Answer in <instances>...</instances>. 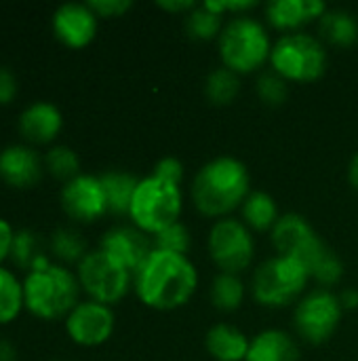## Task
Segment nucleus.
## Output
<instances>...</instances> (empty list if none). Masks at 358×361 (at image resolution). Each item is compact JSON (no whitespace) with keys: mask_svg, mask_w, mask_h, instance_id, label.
Returning <instances> with one entry per match:
<instances>
[{"mask_svg":"<svg viewBox=\"0 0 358 361\" xmlns=\"http://www.w3.org/2000/svg\"><path fill=\"white\" fill-rule=\"evenodd\" d=\"M272 243L279 256H289L300 260L310 277L321 286H335L342 279L344 267L335 252L314 233L310 222L300 214L281 216L272 228Z\"/></svg>","mask_w":358,"mask_h":361,"instance_id":"obj_2","label":"nucleus"},{"mask_svg":"<svg viewBox=\"0 0 358 361\" xmlns=\"http://www.w3.org/2000/svg\"><path fill=\"white\" fill-rule=\"evenodd\" d=\"M19 133L27 144H51L63 129V114L53 102H32L17 121Z\"/></svg>","mask_w":358,"mask_h":361,"instance_id":"obj_17","label":"nucleus"},{"mask_svg":"<svg viewBox=\"0 0 358 361\" xmlns=\"http://www.w3.org/2000/svg\"><path fill=\"white\" fill-rule=\"evenodd\" d=\"M340 302H342V309H354L358 307V292L357 290H344L340 294Z\"/></svg>","mask_w":358,"mask_h":361,"instance_id":"obj_38","label":"nucleus"},{"mask_svg":"<svg viewBox=\"0 0 358 361\" xmlns=\"http://www.w3.org/2000/svg\"><path fill=\"white\" fill-rule=\"evenodd\" d=\"M80 292L76 273L57 262L30 271L23 277L25 311L42 322L65 319L80 302Z\"/></svg>","mask_w":358,"mask_h":361,"instance_id":"obj_4","label":"nucleus"},{"mask_svg":"<svg viewBox=\"0 0 358 361\" xmlns=\"http://www.w3.org/2000/svg\"><path fill=\"white\" fill-rule=\"evenodd\" d=\"M89 6L95 11L97 17L112 19V17H122L133 4L131 0H91Z\"/></svg>","mask_w":358,"mask_h":361,"instance_id":"obj_34","label":"nucleus"},{"mask_svg":"<svg viewBox=\"0 0 358 361\" xmlns=\"http://www.w3.org/2000/svg\"><path fill=\"white\" fill-rule=\"evenodd\" d=\"M51 25L61 44L70 49H84L97 36L99 17L89 2H65L55 8Z\"/></svg>","mask_w":358,"mask_h":361,"instance_id":"obj_14","label":"nucleus"},{"mask_svg":"<svg viewBox=\"0 0 358 361\" xmlns=\"http://www.w3.org/2000/svg\"><path fill=\"white\" fill-rule=\"evenodd\" d=\"M49 252L53 254V258L57 260V264H76L89 254L87 250V241L82 239V235L74 228H57L51 235L49 241Z\"/></svg>","mask_w":358,"mask_h":361,"instance_id":"obj_25","label":"nucleus"},{"mask_svg":"<svg viewBox=\"0 0 358 361\" xmlns=\"http://www.w3.org/2000/svg\"><path fill=\"white\" fill-rule=\"evenodd\" d=\"M217 47L224 66L236 74H249L260 70L272 53L266 27L257 19L245 15H238L224 25L217 38Z\"/></svg>","mask_w":358,"mask_h":361,"instance_id":"obj_5","label":"nucleus"},{"mask_svg":"<svg viewBox=\"0 0 358 361\" xmlns=\"http://www.w3.org/2000/svg\"><path fill=\"white\" fill-rule=\"evenodd\" d=\"M44 173V157L30 144H11L0 150V180L13 188H32Z\"/></svg>","mask_w":358,"mask_h":361,"instance_id":"obj_15","label":"nucleus"},{"mask_svg":"<svg viewBox=\"0 0 358 361\" xmlns=\"http://www.w3.org/2000/svg\"><path fill=\"white\" fill-rule=\"evenodd\" d=\"M44 256L42 241L34 231H15L13 247H11V260L17 269L30 273L34 264Z\"/></svg>","mask_w":358,"mask_h":361,"instance_id":"obj_29","label":"nucleus"},{"mask_svg":"<svg viewBox=\"0 0 358 361\" xmlns=\"http://www.w3.org/2000/svg\"><path fill=\"white\" fill-rule=\"evenodd\" d=\"M249 171L234 157L209 161L192 182V201L203 216L219 218L234 212L249 197Z\"/></svg>","mask_w":358,"mask_h":361,"instance_id":"obj_3","label":"nucleus"},{"mask_svg":"<svg viewBox=\"0 0 358 361\" xmlns=\"http://www.w3.org/2000/svg\"><path fill=\"white\" fill-rule=\"evenodd\" d=\"M272 72L287 82H314L325 74L327 51L323 42L304 32L281 36L270 53Z\"/></svg>","mask_w":358,"mask_h":361,"instance_id":"obj_7","label":"nucleus"},{"mask_svg":"<svg viewBox=\"0 0 358 361\" xmlns=\"http://www.w3.org/2000/svg\"><path fill=\"white\" fill-rule=\"evenodd\" d=\"M99 178H101V184H103L108 212L118 214V216H122V214L129 216L131 201H133V195L137 190L139 180L135 176H131V173H124V171H106Z\"/></svg>","mask_w":358,"mask_h":361,"instance_id":"obj_21","label":"nucleus"},{"mask_svg":"<svg viewBox=\"0 0 358 361\" xmlns=\"http://www.w3.org/2000/svg\"><path fill=\"white\" fill-rule=\"evenodd\" d=\"M23 309V281L11 269L0 267V326L13 324Z\"/></svg>","mask_w":358,"mask_h":361,"instance_id":"obj_24","label":"nucleus"},{"mask_svg":"<svg viewBox=\"0 0 358 361\" xmlns=\"http://www.w3.org/2000/svg\"><path fill=\"white\" fill-rule=\"evenodd\" d=\"M188 247H190V233L179 222L165 228L162 233H158L154 237V250H160V252H173V254L186 256Z\"/></svg>","mask_w":358,"mask_h":361,"instance_id":"obj_31","label":"nucleus"},{"mask_svg":"<svg viewBox=\"0 0 358 361\" xmlns=\"http://www.w3.org/2000/svg\"><path fill=\"white\" fill-rule=\"evenodd\" d=\"M327 13L325 2L319 0H274L266 6V17L272 27L291 32Z\"/></svg>","mask_w":358,"mask_h":361,"instance_id":"obj_18","label":"nucleus"},{"mask_svg":"<svg viewBox=\"0 0 358 361\" xmlns=\"http://www.w3.org/2000/svg\"><path fill=\"white\" fill-rule=\"evenodd\" d=\"M300 349L283 330H264L249 343L245 361H298Z\"/></svg>","mask_w":358,"mask_h":361,"instance_id":"obj_19","label":"nucleus"},{"mask_svg":"<svg viewBox=\"0 0 358 361\" xmlns=\"http://www.w3.org/2000/svg\"><path fill=\"white\" fill-rule=\"evenodd\" d=\"M310 279L308 269L289 256L266 260L253 275V298L262 307L281 309L293 302Z\"/></svg>","mask_w":358,"mask_h":361,"instance_id":"obj_8","label":"nucleus"},{"mask_svg":"<svg viewBox=\"0 0 358 361\" xmlns=\"http://www.w3.org/2000/svg\"><path fill=\"white\" fill-rule=\"evenodd\" d=\"M158 6H162L165 11H171V13H179V11H192L196 8L194 2L190 0H184V2H158Z\"/></svg>","mask_w":358,"mask_h":361,"instance_id":"obj_37","label":"nucleus"},{"mask_svg":"<svg viewBox=\"0 0 358 361\" xmlns=\"http://www.w3.org/2000/svg\"><path fill=\"white\" fill-rule=\"evenodd\" d=\"M241 91V80H238V74L228 70L226 66L224 68H215L207 80H205V93L209 97L211 104L215 106H228L236 99Z\"/></svg>","mask_w":358,"mask_h":361,"instance_id":"obj_26","label":"nucleus"},{"mask_svg":"<svg viewBox=\"0 0 358 361\" xmlns=\"http://www.w3.org/2000/svg\"><path fill=\"white\" fill-rule=\"evenodd\" d=\"M181 190L175 184L162 182L154 176L139 180L131 201L129 218L146 235H158L179 222Z\"/></svg>","mask_w":358,"mask_h":361,"instance_id":"obj_6","label":"nucleus"},{"mask_svg":"<svg viewBox=\"0 0 358 361\" xmlns=\"http://www.w3.org/2000/svg\"><path fill=\"white\" fill-rule=\"evenodd\" d=\"M17 91L19 85L15 74L6 66H0V106H8L17 97Z\"/></svg>","mask_w":358,"mask_h":361,"instance_id":"obj_35","label":"nucleus"},{"mask_svg":"<svg viewBox=\"0 0 358 361\" xmlns=\"http://www.w3.org/2000/svg\"><path fill=\"white\" fill-rule=\"evenodd\" d=\"M249 338L234 326L217 324L207 332L205 347L215 361H245L249 353Z\"/></svg>","mask_w":358,"mask_h":361,"instance_id":"obj_20","label":"nucleus"},{"mask_svg":"<svg viewBox=\"0 0 358 361\" xmlns=\"http://www.w3.org/2000/svg\"><path fill=\"white\" fill-rule=\"evenodd\" d=\"M99 250L110 254L116 262L135 275L154 252V243L137 226H116L103 235Z\"/></svg>","mask_w":358,"mask_h":361,"instance_id":"obj_16","label":"nucleus"},{"mask_svg":"<svg viewBox=\"0 0 358 361\" xmlns=\"http://www.w3.org/2000/svg\"><path fill=\"white\" fill-rule=\"evenodd\" d=\"M342 302L340 296L329 292L327 288H319L308 292L295 309V328L300 336L310 345L327 343L340 322H342Z\"/></svg>","mask_w":358,"mask_h":361,"instance_id":"obj_11","label":"nucleus"},{"mask_svg":"<svg viewBox=\"0 0 358 361\" xmlns=\"http://www.w3.org/2000/svg\"><path fill=\"white\" fill-rule=\"evenodd\" d=\"M222 30H224V15L209 11L205 4L192 8L186 17V32L190 38L196 40H211L215 36L219 38Z\"/></svg>","mask_w":358,"mask_h":361,"instance_id":"obj_30","label":"nucleus"},{"mask_svg":"<svg viewBox=\"0 0 358 361\" xmlns=\"http://www.w3.org/2000/svg\"><path fill=\"white\" fill-rule=\"evenodd\" d=\"M321 36L335 47H350L358 40L357 17L348 11H327L321 17Z\"/></svg>","mask_w":358,"mask_h":361,"instance_id":"obj_23","label":"nucleus"},{"mask_svg":"<svg viewBox=\"0 0 358 361\" xmlns=\"http://www.w3.org/2000/svg\"><path fill=\"white\" fill-rule=\"evenodd\" d=\"M257 93H260L262 102H266L268 106H281L289 97V87H287V80L281 78L276 72H268V74L260 76Z\"/></svg>","mask_w":358,"mask_h":361,"instance_id":"obj_32","label":"nucleus"},{"mask_svg":"<svg viewBox=\"0 0 358 361\" xmlns=\"http://www.w3.org/2000/svg\"><path fill=\"white\" fill-rule=\"evenodd\" d=\"M348 178H350V184L358 190V152L354 154L352 163H350V169H348Z\"/></svg>","mask_w":358,"mask_h":361,"instance_id":"obj_40","label":"nucleus"},{"mask_svg":"<svg viewBox=\"0 0 358 361\" xmlns=\"http://www.w3.org/2000/svg\"><path fill=\"white\" fill-rule=\"evenodd\" d=\"M17 351L8 341H0V361H15Z\"/></svg>","mask_w":358,"mask_h":361,"instance_id":"obj_39","label":"nucleus"},{"mask_svg":"<svg viewBox=\"0 0 358 361\" xmlns=\"http://www.w3.org/2000/svg\"><path fill=\"white\" fill-rule=\"evenodd\" d=\"M152 176H154V178H158V180H162V182H169V184L179 186V184H181V180H184V165H181L177 159L167 157V159H162V161H158V163H156V167H154Z\"/></svg>","mask_w":358,"mask_h":361,"instance_id":"obj_33","label":"nucleus"},{"mask_svg":"<svg viewBox=\"0 0 358 361\" xmlns=\"http://www.w3.org/2000/svg\"><path fill=\"white\" fill-rule=\"evenodd\" d=\"M59 203L68 218L82 224L95 222L103 214H108L101 178L91 173H80L74 180L65 182L59 192Z\"/></svg>","mask_w":358,"mask_h":361,"instance_id":"obj_13","label":"nucleus"},{"mask_svg":"<svg viewBox=\"0 0 358 361\" xmlns=\"http://www.w3.org/2000/svg\"><path fill=\"white\" fill-rule=\"evenodd\" d=\"M209 254L217 269L228 275L247 271L253 262L255 241L245 222L226 218L213 224L209 233Z\"/></svg>","mask_w":358,"mask_h":361,"instance_id":"obj_10","label":"nucleus"},{"mask_svg":"<svg viewBox=\"0 0 358 361\" xmlns=\"http://www.w3.org/2000/svg\"><path fill=\"white\" fill-rule=\"evenodd\" d=\"M76 277L82 292L89 300L101 305H116L120 302L133 281V273L127 271L120 262H116L103 250H91L76 267Z\"/></svg>","mask_w":358,"mask_h":361,"instance_id":"obj_9","label":"nucleus"},{"mask_svg":"<svg viewBox=\"0 0 358 361\" xmlns=\"http://www.w3.org/2000/svg\"><path fill=\"white\" fill-rule=\"evenodd\" d=\"M245 298V286L238 279V275H228V273H219L211 286V302L215 305V309L219 311H236L243 305Z\"/></svg>","mask_w":358,"mask_h":361,"instance_id":"obj_28","label":"nucleus"},{"mask_svg":"<svg viewBox=\"0 0 358 361\" xmlns=\"http://www.w3.org/2000/svg\"><path fill=\"white\" fill-rule=\"evenodd\" d=\"M13 239H15V231H13L11 222L0 218V267L4 264V260L11 258Z\"/></svg>","mask_w":358,"mask_h":361,"instance_id":"obj_36","label":"nucleus"},{"mask_svg":"<svg viewBox=\"0 0 358 361\" xmlns=\"http://www.w3.org/2000/svg\"><path fill=\"white\" fill-rule=\"evenodd\" d=\"M279 218L281 216H279L276 203L268 192H262V190L249 192V197L243 203V220L247 228L260 231V233L272 231Z\"/></svg>","mask_w":358,"mask_h":361,"instance_id":"obj_22","label":"nucleus"},{"mask_svg":"<svg viewBox=\"0 0 358 361\" xmlns=\"http://www.w3.org/2000/svg\"><path fill=\"white\" fill-rule=\"evenodd\" d=\"M114 322L112 307L95 300H80L63 319L70 341L80 347H99L108 343L114 332Z\"/></svg>","mask_w":358,"mask_h":361,"instance_id":"obj_12","label":"nucleus"},{"mask_svg":"<svg viewBox=\"0 0 358 361\" xmlns=\"http://www.w3.org/2000/svg\"><path fill=\"white\" fill-rule=\"evenodd\" d=\"M44 169L53 178L63 180V184H65V182L74 180L76 176H80V159L74 148H70L65 144H55L44 154Z\"/></svg>","mask_w":358,"mask_h":361,"instance_id":"obj_27","label":"nucleus"},{"mask_svg":"<svg viewBox=\"0 0 358 361\" xmlns=\"http://www.w3.org/2000/svg\"><path fill=\"white\" fill-rule=\"evenodd\" d=\"M133 286L146 307L173 311L192 298L198 286V273L188 256L154 250L133 275Z\"/></svg>","mask_w":358,"mask_h":361,"instance_id":"obj_1","label":"nucleus"}]
</instances>
